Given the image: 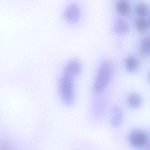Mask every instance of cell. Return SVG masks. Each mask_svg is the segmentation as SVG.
I'll use <instances>...</instances> for the list:
<instances>
[{
  "instance_id": "cell-7",
  "label": "cell",
  "mask_w": 150,
  "mask_h": 150,
  "mask_svg": "<svg viewBox=\"0 0 150 150\" xmlns=\"http://www.w3.org/2000/svg\"><path fill=\"white\" fill-rule=\"evenodd\" d=\"M116 11L122 16H127L131 12V6L129 3L125 0H120L115 6Z\"/></svg>"
},
{
  "instance_id": "cell-12",
  "label": "cell",
  "mask_w": 150,
  "mask_h": 150,
  "mask_svg": "<svg viewBox=\"0 0 150 150\" xmlns=\"http://www.w3.org/2000/svg\"><path fill=\"white\" fill-rule=\"evenodd\" d=\"M129 105L133 108H139L142 104V99L139 95L133 93L129 95L128 99Z\"/></svg>"
},
{
  "instance_id": "cell-10",
  "label": "cell",
  "mask_w": 150,
  "mask_h": 150,
  "mask_svg": "<svg viewBox=\"0 0 150 150\" xmlns=\"http://www.w3.org/2000/svg\"><path fill=\"white\" fill-rule=\"evenodd\" d=\"M136 31L141 34H144L149 30V23L147 19L144 18L137 19L135 23Z\"/></svg>"
},
{
  "instance_id": "cell-5",
  "label": "cell",
  "mask_w": 150,
  "mask_h": 150,
  "mask_svg": "<svg viewBox=\"0 0 150 150\" xmlns=\"http://www.w3.org/2000/svg\"><path fill=\"white\" fill-rule=\"evenodd\" d=\"M114 31L117 35H125L128 34L130 30L127 22L123 18H118L114 21Z\"/></svg>"
},
{
  "instance_id": "cell-3",
  "label": "cell",
  "mask_w": 150,
  "mask_h": 150,
  "mask_svg": "<svg viewBox=\"0 0 150 150\" xmlns=\"http://www.w3.org/2000/svg\"><path fill=\"white\" fill-rule=\"evenodd\" d=\"M81 17V9L76 4H69L64 10V19L70 24H75L78 23Z\"/></svg>"
},
{
  "instance_id": "cell-6",
  "label": "cell",
  "mask_w": 150,
  "mask_h": 150,
  "mask_svg": "<svg viewBox=\"0 0 150 150\" xmlns=\"http://www.w3.org/2000/svg\"><path fill=\"white\" fill-rule=\"evenodd\" d=\"M82 71V66L79 61L73 59L70 61L64 68L63 72L75 77L80 74Z\"/></svg>"
},
{
  "instance_id": "cell-9",
  "label": "cell",
  "mask_w": 150,
  "mask_h": 150,
  "mask_svg": "<svg viewBox=\"0 0 150 150\" xmlns=\"http://www.w3.org/2000/svg\"><path fill=\"white\" fill-rule=\"evenodd\" d=\"M126 67L129 73L136 72L139 67V61L134 56H129L126 60Z\"/></svg>"
},
{
  "instance_id": "cell-11",
  "label": "cell",
  "mask_w": 150,
  "mask_h": 150,
  "mask_svg": "<svg viewBox=\"0 0 150 150\" xmlns=\"http://www.w3.org/2000/svg\"><path fill=\"white\" fill-rule=\"evenodd\" d=\"M123 118V112L121 108L115 107L113 109V117L112 125L114 127H117L121 124Z\"/></svg>"
},
{
  "instance_id": "cell-2",
  "label": "cell",
  "mask_w": 150,
  "mask_h": 150,
  "mask_svg": "<svg viewBox=\"0 0 150 150\" xmlns=\"http://www.w3.org/2000/svg\"><path fill=\"white\" fill-rule=\"evenodd\" d=\"M74 77L63 72L59 82L60 97L63 102L67 106L74 104L75 100V82Z\"/></svg>"
},
{
  "instance_id": "cell-4",
  "label": "cell",
  "mask_w": 150,
  "mask_h": 150,
  "mask_svg": "<svg viewBox=\"0 0 150 150\" xmlns=\"http://www.w3.org/2000/svg\"><path fill=\"white\" fill-rule=\"evenodd\" d=\"M129 140L132 146L135 148H141L147 143L148 137L144 131L141 129H136L131 133Z\"/></svg>"
},
{
  "instance_id": "cell-1",
  "label": "cell",
  "mask_w": 150,
  "mask_h": 150,
  "mask_svg": "<svg viewBox=\"0 0 150 150\" xmlns=\"http://www.w3.org/2000/svg\"><path fill=\"white\" fill-rule=\"evenodd\" d=\"M114 66L109 61H105L98 68L93 84L94 93L99 94L105 90L110 83L113 74Z\"/></svg>"
},
{
  "instance_id": "cell-13",
  "label": "cell",
  "mask_w": 150,
  "mask_h": 150,
  "mask_svg": "<svg viewBox=\"0 0 150 150\" xmlns=\"http://www.w3.org/2000/svg\"><path fill=\"white\" fill-rule=\"evenodd\" d=\"M136 15L141 18L145 17L149 15V8L147 4L141 3L138 4L136 8Z\"/></svg>"
},
{
  "instance_id": "cell-8",
  "label": "cell",
  "mask_w": 150,
  "mask_h": 150,
  "mask_svg": "<svg viewBox=\"0 0 150 150\" xmlns=\"http://www.w3.org/2000/svg\"><path fill=\"white\" fill-rule=\"evenodd\" d=\"M139 54L142 57L147 58L150 54V39L149 37L142 39L139 47Z\"/></svg>"
}]
</instances>
